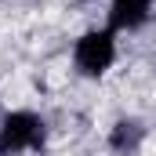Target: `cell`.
<instances>
[{"instance_id": "obj_1", "label": "cell", "mask_w": 156, "mask_h": 156, "mask_svg": "<svg viewBox=\"0 0 156 156\" xmlns=\"http://www.w3.org/2000/svg\"><path fill=\"white\" fill-rule=\"evenodd\" d=\"M73 73L83 80H102L109 76V69L120 58V33H113L109 26L102 29H87L73 40Z\"/></svg>"}, {"instance_id": "obj_2", "label": "cell", "mask_w": 156, "mask_h": 156, "mask_svg": "<svg viewBox=\"0 0 156 156\" xmlns=\"http://www.w3.org/2000/svg\"><path fill=\"white\" fill-rule=\"evenodd\" d=\"M47 123L33 109H11L0 120V156H26L44 149Z\"/></svg>"}, {"instance_id": "obj_3", "label": "cell", "mask_w": 156, "mask_h": 156, "mask_svg": "<svg viewBox=\"0 0 156 156\" xmlns=\"http://www.w3.org/2000/svg\"><path fill=\"white\" fill-rule=\"evenodd\" d=\"M149 142V123L142 116H116L105 131V149L113 156H138Z\"/></svg>"}, {"instance_id": "obj_4", "label": "cell", "mask_w": 156, "mask_h": 156, "mask_svg": "<svg viewBox=\"0 0 156 156\" xmlns=\"http://www.w3.org/2000/svg\"><path fill=\"white\" fill-rule=\"evenodd\" d=\"M105 4H109L105 26L113 33H138L156 15V0H105Z\"/></svg>"}, {"instance_id": "obj_5", "label": "cell", "mask_w": 156, "mask_h": 156, "mask_svg": "<svg viewBox=\"0 0 156 156\" xmlns=\"http://www.w3.org/2000/svg\"><path fill=\"white\" fill-rule=\"evenodd\" d=\"M80 4H94V0H80Z\"/></svg>"}]
</instances>
